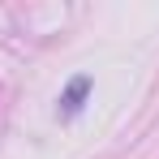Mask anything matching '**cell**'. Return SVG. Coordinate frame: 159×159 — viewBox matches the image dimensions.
Instances as JSON below:
<instances>
[{"label":"cell","mask_w":159,"mask_h":159,"mask_svg":"<svg viewBox=\"0 0 159 159\" xmlns=\"http://www.w3.org/2000/svg\"><path fill=\"white\" fill-rule=\"evenodd\" d=\"M86 90H90V78H73V82H69V90H65V99H60V103H65L60 112H65V116H78Z\"/></svg>","instance_id":"cell-1"}]
</instances>
